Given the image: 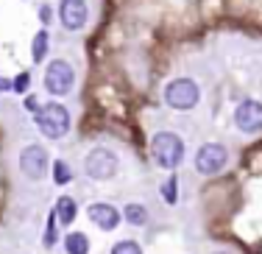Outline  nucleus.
Instances as JSON below:
<instances>
[{"label":"nucleus","instance_id":"nucleus-10","mask_svg":"<svg viewBox=\"0 0 262 254\" xmlns=\"http://www.w3.org/2000/svg\"><path fill=\"white\" fill-rule=\"evenodd\" d=\"M86 215H90V221L95 224L98 229H103V232H112V229H117L120 224L123 213L115 207V204H106V201H95L86 207Z\"/></svg>","mask_w":262,"mask_h":254},{"label":"nucleus","instance_id":"nucleus-9","mask_svg":"<svg viewBox=\"0 0 262 254\" xmlns=\"http://www.w3.org/2000/svg\"><path fill=\"white\" fill-rule=\"evenodd\" d=\"M86 17H90V9L84 0H61L59 3V20L67 31H81L86 26Z\"/></svg>","mask_w":262,"mask_h":254},{"label":"nucleus","instance_id":"nucleus-16","mask_svg":"<svg viewBox=\"0 0 262 254\" xmlns=\"http://www.w3.org/2000/svg\"><path fill=\"white\" fill-rule=\"evenodd\" d=\"M162 198H165L167 204H176L179 201V179L170 176L165 184H162Z\"/></svg>","mask_w":262,"mask_h":254},{"label":"nucleus","instance_id":"nucleus-14","mask_svg":"<svg viewBox=\"0 0 262 254\" xmlns=\"http://www.w3.org/2000/svg\"><path fill=\"white\" fill-rule=\"evenodd\" d=\"M45 53H48V31H39V34L34 36V45H31V59L39 65V61L45 59Z\"/></svg>","mask_w":262,"mask_h":254},{"label":"nucleus","instance_id":"nucleus-18","mask_svg":"<svg viewBox=\"0 0 262 254\" xmlns=\"http://www.w3.org/2000/svg\"><path fill=\"white\" fill-rule=\"evenodd\" d=\"M28 81H31V76L28 73H20V76L11 81V90H17V92H26L28 90Z\"/></svg>","mask_w":262,"mask_h":254},{"label":"nucleus","instance_id":"nucleus-5","mask_svg":"<svg viewBox=\"0 0 262 254\" xmlns=\"http://www.w3.org/2000/svg\"><path fill=\"white\" fill-rule=\"evenodd\" d=\"M73 84H76V70H73L70 61L56 59V61L48 65V70H45V90L51 92V95H67V92L73 90Z\"/></svg>","mask_w":262,"mask_h":254},{"label":"nucleus","instance_id":"nucleus-1","mask_svg":"<svg viewBox=\"0 0 262 254\" xmlns=\"http://www.w3.org/2000/svg\"><path fill=\"white\" fill-rule=\"evenodd\" d=\"M151 157L159 168L176 171L184 159V140L173 132H159L151 137Z\"/></svg>","mask_w":262,"mask_h":254},{"label":"nucleus","instance_id":"nucleus-8","mask_svg":"<svg viewBox=\"0 0 262 254\" xmlns=\"http://www.w3.org/2000/svg\"><path fill=\"white\" fill-rule=\"evenodd\" d=\"M234 123L240 132L246 134H257L262 132V103L248 98V101H240L234 109Z\"/></svg>","mask_w":262,"mask_h":254},{"label":"nucleus","instance_id":"nucleus-6","mask_svg":"<svg viewBox=\"0 0 262 254\" xmlns=\"http://www.w3.org/2000/svg\"><path fill=\"white\" fill-rule=\"evenodd\" d=\"M229 162V151L221 145V142H207L195 151V171L201 176H215L226 168Z\"/></svg>","mask_w":262,"mask_h":254},{"label":"nucleus","instance_id":"nucleus-20","mask_svg":"<svg viewBox=\"0 0 262 254\" xmlns=\"http://www.w3.org/2000/svg\"><path fill=\"white\" fill-rule=\"evenodd\" d=\"M39 20L42 23H51V9H48V6H42V9H39Z\"/></svg>","mask_w":262,"mask_h":254},{"label":"nucleus","instance_id":"nucleus-12","mask_svg":"<svg viewBox=\"0 0 262 254\" xmlns=\"http://www.w3.org/2000/svg\"><path fill=\"white\" fill-rule=\"evenodd\" d=\"M64 251L67 254H90V238L84 232H70L64 238Z\"/></svg>","mask_w":262,"mask_h":254},{"label":"nucleus","instance_id":"nucleus-15","mask_svg":"<svg viewBox=\"0 0 262 254\" xmlns=\"http://www.w3.org/2000/svg\"><path fill=\"white\" fill-rule=\"evenodd\" d=\"M70 179H73L70 165H67L64 159H56V162H53V182H56V184H67Z\"/></svg>","mask_w":262,"mask_h":254},{"label":"nucleus","instance_id":"nucleus-21","mask_svg":"<svg viewBox=\"0 0 262 254\" xmlns=\"http://www.w3.org/2000/svg\"><path fill=\"white\" fill-rule=\"evenodd\" d=\"M0 90H3V92H6V90H11V84H9V81H6V78H3V76H0Z\"/></svg>","mask_w":262,"mask_h":254},{"label":"nucleus","instance_id":"nucleus-3","mask_svg":"<svg viewBox=\"0 0 262 254\" xmlns=\"http://www.w3.org/2000/svg\"><path fill=\"white\" fill-rule=\"evenodd\" d=\"M120 168V159H117L115 151H109V148H92L90 154H86L84 159V171L90 179H95V182H106V179H112Z\"/></svg>","mask_w":262,"mask_h":254},{"label":"nucleus","instance_id":"nucleus-13","mask_svg":"<svg viewBox=\"0 0 262 254\" xmlns=\"http://www.w3.org/2000/svg\"><path fill=\"white\" fill-rule=\"evenodd\" d=\"M123 218H126L131 226H145L148 224V209L142 207V204H126V207H123Z\"/></svg>","mask_w":262,"mask_h":254},{"label":"nucleus","instance_id":"nucleus-7","mask_svg":"<svg viewBox=\"0 0 262 254\" xmlns=\"http://www.w3.org/2000/svg\"><path fill=\"white\" fill-rule=\"evenodd\" d=\"M48 165H51V159H48V151L42 145L23 148V154H20V171L26 173L31 182H39V179L48 173Z\"/></svg>","mask_w":262,"mask_h":254},{"label":"nucleus","instance_id":"nucleus-4","mask_svg":"<svg viewBox=\"0 0 262 254\" xmlns=\"http://www.w3.org/2000/svg\"><path fill=\"white\" fill-rule=\"evenodd\" d=\"M198 98H201V90H198V84L192 81V78H173V81L165 87L167 107L179 109V112L192 109L198 103Z\"/></svg>","mask_w":262,"mask_h":254},{"label":"nucleus","instance_id":"nucleus-19","mask_svg":"<svg viewBox=\"0 0 262 254\" xmlns=\"http://www.w3.org/2000/svg\"><path fill=\"white\" fill-rule=\"evenodd\" d=\"M56 243V215L48 218V232H45V246H53Z\"/></svg>","mask_w":262,"mask_h":254},{"label":"nucleus","instance_id":"nucleus-2","mask_svg":"<svg viewBox=\"0 0 262 254\" xmlns=\"http://www.w3.org/2000/svg\"><path fill=\"white\" fill-rule=\"evenodd\" d=\"M36 129L48 140H61L70 132V112L61 103H45L42 109H36Z\"/></svg>","mask_w":262,"mask_h":254},{"label":"nucleus","instance_id":"nucleus-17","mask_svg":"<svg viewBox=\"0 0 262 254\" xmlns=\"http://www.w3.org/2000/svg\"><path fill=\"white\" fill-rule=\"evenodd\" d=\"M112 254H142V249L134 240H120V243L112 246Z\"/></svg>","mask_w":262,"mask_h":254},{"label":"nucleus","instance_id":"nucleus-22","mask_svg":"<svg viewBox=\"0 0 262 254\" xmlns=\"http://www.w3.org/2000/svg\"><path fill=\"white\" fill-rule=\"evenodd\" d=\"M217 254H226V251H217Z\"/></svg>","mask_w":262,"mask_h":254},{"label":"nucleus","instance_id":"nucleus-11","mask_svg":"<svg viewBox=\"0 0 262 254\" xmlns=\"http://www.w3.org/2000/svg\"><path fill=\"white\" fill-rule=\"evenodd\" d=\"M53 215H56V221H59L61 226H70L73 221H76V215H78V207H76V201H73L70 196H61L59 201H56V209H53Z\"/></svg>","mask_w":262,"mask_h":254}]
</instances>
